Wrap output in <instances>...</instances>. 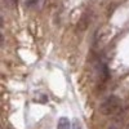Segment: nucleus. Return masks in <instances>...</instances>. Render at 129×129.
<instances>
[{"label":"nucleus","instance_id":"nucleus-1","mask_svg":"<svg viewBox=\"0 0 129 129\" xmlns=\"http://www.w3.org/2000/svg\"><path fill=\"white\" fill-rule=\"evenodd\" d=\"M120 107V100L116 95H109L101 103V112L103 115H112Z\"/></svg>","mask_w":129,"mask_h":129},{"label":"nucleus","instance_id":"nucleus-2","mask_svg":"<svg viewBox=\"0 0 129 129\" xmlns=\"http://www.w3.org/2000/svg\"><path fill=\"white\" fill-rule=\"evenodd\" d=\"M58 129H71L70 121L67 120V117H61L58 121Z\"/></svg>","mask_w":129,"mask_h":129},{"label":"nucleus","instance_id":"nucleus-3","mask_svg":"<svg viewBox=\"0 0 129 129\" xmlns=\"http://www.w3.org/2000/svg\"><path fill=\"white\" fill-rule=\"evenodd\" d=\"M71 129H83V126H81V124H80L79 120H74V123H72V128H71Z\"/></svg>","mask_w":129,"mask_h":129},{"label":"nucleus","instance_id":"nucleus-4","mask_svg":"<svg viewBox=\"0 0 129 129\" xmlns=\"http://www.w3.org/2000/svg\"><path fill=\"white\" fill-rule=\"evenodd\" d=\"M109 129H119V126H117L116 124H112V125L109 126Z\"/></svg>","mask_w":129,"mask_h":129}]
</instances>
